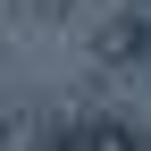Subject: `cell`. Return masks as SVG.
I'll return each instance as SVG.
<instances>
[{
  "label": "cell",
  "instance_id": "6da1fadb",
  "mask_svg": "<svg viewBox=\"0 0 151 151\" xmlns=\"http://www.w3.org/2000/svg\"><path fill=\"white\" fill-rule=\"evenodd\" d=\"M42 151H151L126 118H76V126H59Z\"/></svg>",
  "mask_w": 151,
  "mask_h": 151
},
{
  "label": "cell",
  "instance_id": "7a4b0ae2",
  "mask_svg": "<svg viewBox=\"0 0 151 151\" xmlns=\"http://www.w3.org/2000/svg\"><path fill=\"white\" fill-rule=\"evenodd\" d=\"M143 9H151V0H143Z\"/></svg>",
  "mask_w": 151,
  "mask_h": 151
}]
</instances>
